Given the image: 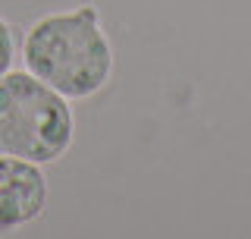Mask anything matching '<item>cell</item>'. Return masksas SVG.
Listing matches in <instances>:
<instances>
[{"instance_id":"cell-1","label":"cell","mask_w":251,"mask_h":239,"mask_svg":"<svg viewBox=\"0 0 251 239\" xmlns=\"http://www.w3.org/2000/svg\"><path fill=\"white\" fill-rule=\"evenodd\" d=\"M22 60L31 76L66 101L100 91L113 73V47L91 6L38 19L25 31Z\"/></svg>"},{"instance_id":"cell-2","label":"cell","mask_w":251,"mask_h":239,"mask_svg":"<svg viewBox=\"0 0 251 239\" xmlns=\"http://www.w3.org/2000/svg\"><path fill=\"white\" fill-rule=\"evenodd\" d=\"M73 110L66 98L31 73L0 76V154L53 164L73 145Z\"/></svg>"},{"instance_id":"cell-3","label":"cell","mask_w":251,"mask_h":239,"mask_svg":"<svg viewBox=\"0 0 251 239\" xmlns=\"http://www.w3.org/2000/svg\"><path fill=\"white\" fill-rule=\"evenodd\" d=\"M47 208V179L41 164L0 154V230L38 220Z\"/></svg>"},{"instance_id":"cell-4","label":"cell","mask_w":251,"mask_h":239,"mask_svg":"<svg viewBox=\"0 0 251 239\" xmlns=\"http://www.w3.org/2000/svg\"><path fill=\"white\" fill-rule=\"evenodd\" d=\"M13 57H16V41H13V31H10V26H6V19L0 16V76H3V73H10Z\"/></svg>"}]
</instances>
